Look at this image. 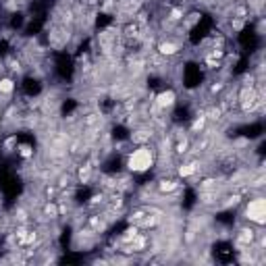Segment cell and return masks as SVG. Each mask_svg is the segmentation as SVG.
Wrapping results in <instances>:
<instances>
[{"instance_id":"obj_7","label":"cell","mask_w":266,"mask_h":266,"mask_svg":"<svg viewBox=\"0 0 266 266\" xmlns=\"http://www.w3.org/2000/svg\"><path fill=\"white\" fill-rule=\"evenodd\" d=\"M200 158H194V160H183L179 166H177V177L179 179H191V177H196L200 173Z\"/></svg>"},{"instance_id":"obj_12","label":"cell","mask_w":266,"mask_h":266,"mask_svg":"<svg viewBox=\"0 0 266 266\" xmlns=\"http://www.w3.org/2000/svg\"><path fill=\"white\" fill-rule=\"evenodd\" d=\"M42 216L46 218V220H56L61 214H58V202H52V200H46L44 202V206H42Z\"/></svg>"},{"instance_id":"obj_2","label":"cell","mask_w":266,"mask_h":266,"mask_svg":"<svg viewBox=\"0 0 266 266\" xmlns=\"http://www.w3.org/2000/svg\"><path fill=\"white\" fill-rule=\"evenodd\" d=\"M248 223H252L256 227L266 225V198L262 194H256L254 198H249L246 202V210H243Z\"/></svg>"},{"instance_id":"obj_18","label":"cell","mask_w":266,"mask_h":266,"mask_svg":"<svg viewBox=\"0 0 266 266\" xmlns=\"http://www.w3.org/2000/svg\"><path fill=\"white\" fill-rule=\"evenodd\" d=\"M243 27H246V19H237V17L231 19V29H233V32H241Z\"/></svg>"},{"instance_id":"obj_6","label":"cell","mask_w":266,"mask_h":266,"mask_svg":"<svg viewBox=\"0 0 266 266\" xmlns=\"http://www.w3.org/2000/svg\"><path fill=\"white\" fill-rule=\"evenodd\" d=\"M181 183H179V177H160L156 181V194L158 196H171L175 191H179Z\"/></svg>"},{"instance_id":"obj_13","label":"cell","mask_w":266,"mask_h":266,"mask_svg":"<svg viewBox=\"0 0 266 266\" xmlns=\"http://www.w3.org/2000/svg\"><path fill=\"white\" fill-rule=\"evenodd\" d=\"M206 125H208V121H206L204 110H202V113H198V115L194 116V121H191L189 133H191V135H200V133H204V131H206Z\"/></svg>"},{"instance_id":"obj_1","label":"cell","mask_w":266,"mask_h":266,"mask_svg":"<svg viewBox=\"0 0 266 266\" xmlns=\"http://www.w3.org/2000/svg\"><path fill=\"white\" fill-rule=\"evenodd\" d=\"M156 165H158V156H156V148H154L152 144L135 146V148H133V150L127 154V158H125L127 173H133V175L150 173Z\"/></svg>"},{"instance_id":"obj_15","label":"cell","mask_w":266,"mask_h":266,"mask_svg":"<svg viewBox=\"0 0 266 266\" xmlns=\"http://www.w3.org/2000/svg\"><path fill=\"white\" fill-rule=\"evenodd\" d=\"M56 187L58 189H65V187H73V175L69 173H61L56 179Z\"/></svg>"},{"instance_id":"obj_21","label":"cell","mask_w":266,"mask_h":266,"mask_svg":"<svg viewBox=\"0 0 266 266\" xmlns=\"http://www.w3.org/2000/svg\"><path fill=\"white\" fill-rule=\"evenodd\" d=\"M0 123H2V108H0Z\"/></svg>"},{"instance_id":"obj_4","label":"cell","mask_w":266,"mask_h":266,"mask_svg":"<svg viewBox=\"0 0 266 266\" xmlns=\"http://www.w3.org/2000/svg\"><path fill=\"white\" fill-rule=\"evenodd\" d=\"M152 102L162 110V113H166V110H171V108L177 104V92L171 90V87H168V90H162L160 94L154 96Z\"/></svg>"},{"instance_id":"obj_5","label":"cell","mask_w":266,"mask_h":266,"mask_svg":"<svg viewBox=\"0 0 266 266\" xmlns=\"http://www.w3.org/2000/svg\"><path fill=\"white\" fill-rule=\"evenodd\" d=\"M156 52L162 56V58H173L181 52V44L173 40V38H165L156 44Z\"/></svg>"},{"instance_id":"obj_20","label":"cell","mask_w":266,"mask_h":266,"mask_svg":"<svg viewBox=\"0 0 266 266\" xmlns=\"http://www.w3.org/2000/svg\"><path fill=\"white\" fill-rule=\"evenodd\" d=\"M6 65H9V69H11V71H17V73L21 71V63H19V61H15V58H9V63H6Z\"/></svg>"},{"instance_id":"obj_10","label":"cell","mask_w":266,"mask_h":266,"mask_svg":"<svg viewBox=\"0 0 266 266\" xmlns=\"http://www.w3.org/2000/svg\"><path fill=\"white\" fill-rule=\"evenodd\" d=\"M204 116H206V121L208 123H218V121H223L225 110L220 104H210V106L204 108Z\"/></svg>"},{"instance_id":"obj_16","label":"cell","mask_w":266,"mask_h":266,"mask_svg":"<svg viewBox=\"0 0 266 266\" xmlns=\"http://www.w3.org/2000/svg\"><path fill=\"white\" fill-rule=\"evenodd\" d=\"M13 216H15V223H17V225H25V223H29V210H25V208H17Z\"/></svg>"},{"instance_id":"obj_8","label":"cell","mask_w":266,"mask_h":266,"mask_svg":"<svg viewBox=\"0 0 266 266\" xmlns=\"http://www.w3.org/2000/svg\"><path fill=\"white\" fill-rule=\"evenodd\" d=\"M131 144L133 146H144V144H152L154 139V129L148 127V125H144V127H137L131 131Z\"/></svg>"},{"instance_id":"obj_3","label":"cell","mask_w":266,"mask_h":266,"mask_svg":"<svg viewBox=\"0 0 266 266\" xmlns=\"http://www.w3.org/2000/svg\"><path fill=\"white\" fill-rule=\"evenodd\" d=\"M262 227H256V225H241L237 229V233H235V246L239 249H246V248H252L256 243V237H258V231H260Z\"/></svg>"},{"instance_id":"obj_11","label":"cell","mask_w":266,"mask_h":266,"mask_svg":"<svg viewBox=\"0 0 266 266\" xmlns=\"http://www.w3.org/2000/svg\"><path fill=\"white\" fill-rule=\"evenodd\" d=\"M15 90H17V81L13 77H0V98H11Z\"/></svg>"},{"instance_id":"obj_14","label":"cell","mask_w":266,"mask_h":266,"mask_svg":"<svg viewBox=\"0 0 266 266\" xmlns=\"http://www.w3.org/2000/svg\"><path fill=\"white\" fill-rule=\"evenodd\" d=\"M17 154L23 160H33V146L29 144H17Z\"/></svg>"},{"instance_id":"obj_17","label":"cell","mask_w":266,"mask_h":266,"mask_svg":"<svg viewBox=\"0 0 266 266\" xmlns=\"http://www.w3.org/2000/svg\"><path fill=\"white\" fill-rule=\"evenodd\" d=\"M2 150H4V154H11V152L17 150V135L6 137L4 142H2Z\"/></svg>"},{"instance_id":"obj_19","label":"cell","mask_w":266,"mask_h":266,"mask_svg":"<svg viewBox=\"0 0 266 266\" xmlns=\"http://www.w3.org/2000/svg\"><path fill=\"white\" fill-rule=\"evenodd\" d=\"M225 83H223V81H214V83L210 85V94H218V92H223L225 90Z\"/></svg>"},{"instance_id":"obj_9","label":"cell","mask_w":266,"mask_h":266,"mask_svg":"<svg viewBox=\"0 0 266 266\" xmlns=\"http://www.w3.org/2000/svg\"><path fill=\"white\" fill-rule=\"evenodd\" d=\"M92 177H94V165L92 162H83V165L77 166V171H75L77 183H81V185H90Z\"/></svg>"}]
</instances>
